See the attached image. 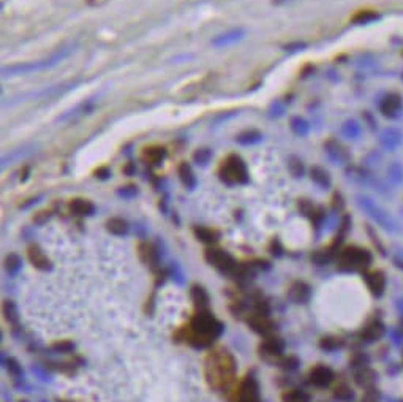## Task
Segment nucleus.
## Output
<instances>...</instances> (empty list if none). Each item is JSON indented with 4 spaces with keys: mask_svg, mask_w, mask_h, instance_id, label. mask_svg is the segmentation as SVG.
Masks as SVG:
<instances>
[{
    "mask_svg": "<svg viewBox=\"0 0 403 402\" xmlns=\"http://www.w3.org/2000/svg\"><path fill=\"white\" fill-rule=\"evenodd\" d=\"M221 323L211 312L206 309H199V312L191 318L187 342L196 347H206L221 333Z\"/></svg>",
    "mask_w": 403,
    "mask_h": 402,
    "instance_id": "obj_1",
    "label": "nucleus"
},
{
    "mask_svg": "<svg viewBox=\"0 0 403 402\" xmlns=\"http://www.w3.org/2000/svg\"><path fill=\"white\" fill-rule=\"evenodd\" d=\"M71 53V48H63V50L54 53L47 59L37 60V62H27V63H19V65H11L4 68V76H16V75H27L34 72H41L46 68H53L57 63H60L68 54Z\"/></svg>",
    "mask_w": 403,
    "mask_h": 402,
    "instance_id": "obj_2",
    "label": "nucleus"
},
{
    "mask_svg": "<svg viewBox=\"0 0 403 402\" xmlns=\"http://www.w3.org/2000/svg\"><path fill=\"white\" fill-rule=\"evenodd\" d=\"M220 176L228 184H244L248 179V173L244 160L237 155H230L226 160H223V163L220 167Z\"/></svg>",
    "mask_w": 403,
    "mask_h": 402,
    "instance_id": "obj_3",
    "label": "nucleus"
},
{
    "mask_svg": "<svg viewBox=\"0 0 403 402\" xmlns=\"http://www.w3.org/2000/svg\"><path fill=\"white\" fill-rule=\"evenodd\" d=\"M372 263V255L370 252L359 249V247H346L338 253V266L342 269L351 271V269H367L368 265Z\"/></svg>",
    "mask_w": 403,
    "mask_h": 402,
    "instance_id": "obj_4",
    "label": "nucleus"
},
{
    "mask_svg": "<svg viewBox=\"0 0 403 402\" xmlns=\"http://www.w3.org/2000/svg\"><path fill=\"white\" fill-rule=\"evenodd\" d=\"M206 262L209 265H212L214 268H217L218 271L221 272H228V274H236V269H237V263L234 262L233 256L228 253V252H224L221 249H207L206 253Z\"/></svg>",
    "mask_w": 403,
    "mask_h": 402,
    "instance_id": "obj_5",
    "label": "nucleus"
},
{
    "mask_svg": "<svg viewBox=\"0 0 403 402\" xmlns=\"http://www.w3.org/2000/svg\"><path fill=\"white\" fill-rule=\"evenodd\" d=\"M359 203H361L362 209H365V211L368 212V216L372 217L376 223H380L383 228L391 230V231H395L397 230L395 220L388 212H386L383 207H380L378 204H375L372 200H368V198H361Z\"/></svg>",
    "mask_w": 403,
    "mask_h": 402,
    "instance_id": "obj_6",
    "label": "nucleus"
},
{
    "mask_svg": "<svg viewBox=\"0 0 403 402\" xmlns=\"http://www.w3.org/2000/svg\"><path fill=\"white\" fill-rule=\"evenodd\" d=\"M309 379H310V382L315 385V387L324 388V387H328V385H331V382L334 380V372L331 371L328 366L318 364L310 371Z\"/></svg>",
    "mask_w": 403,
    "mask_h": 402,
    "instance_id": "obj_7",
    "label": "nucleus"
},
{
    "mask_svg": "<svg viewBox=\"0 0 403 402\" xmlns=\"http://www.w3.org/2000/svg\"><path fill=\"white\" fill-rule=\"evenodd\" d=\"M364 279L368 285V290L372 292L375 296H381L386 287V279L381 271H370L364 274Z\"/></svg>",
    "mask_w": 403,
    "mask_h": 402,
    "instance_id": "obj_8",
    "label": "nucleus"
},
{
    "mask_svg": "<svg viewBox=\"0 0 403 402\" xmlns=\"http://www.w3.org/2000/svg\"><path fill=\"white\" fill-rule=\"evenodd\" d=\"M248 323L253 328V331L260 333L263 336H270V333L273 331V323L267 318L266 314H261V312L251 315L250 320H248Z\"/></svg>",
    "mask_w": 403,
    "mask_h": 402,
    "instance_id": "obj_9",
    "label": "nucleus"
},
{
    "mask_svg": "<svg viewBox=\"0 0 403 402\" xmlns=\"http://www.w3.org/2000/svg\"><path fill=\"white\" fill-rule=\"evenodd\" d=\"M380 108H381V112L386 117H395L397 112L401 108V99L395 93H389L383 99Z\"/></svg>",
    "mask_w": 403,
    "mask_h": 402,
    "instance_id": "obj_10",
    "label": "nucleus"
},
{
    "mask_svg": "<svg viewBox=\"0 0 403 402\" xmlns=\"http://www.w3.org/2000/svg\"><path fill=\"white\" fill-rule=\"evenodd\" d=\"M260 350H261V355H264V357L279 358L282 350H283V342L273 336H266V339L263 341Z\"/></svg>",
    "mask_w": 403,
    "mask_h": 402,
    "instance_id": "obj_11",
    "label": "nucleus"
},
{
    "mask_svg": "<svg viewBox=\"0 0 403 402\" xmlns=\"http://www.w3.org/2000/svg\"><path fill=\"white\" fill-rule=\"evenodd\" d=\"M29 260H30V263L34 265L35 268L43 269V271L44 269H49V266H51L49 258H47V256L43 253V250L37 244H32L29 247Z\"/></svg>",
    "mask_w": 403,
    "mask_h": 402,
    "instance_id": "obj_12",
    "label": "nucleus"
},
{
    "mask_svg": "<svg viewBox=\"0 0 403 402\" xmlns=\"http://www.w3.org/2000/svg\"><path fill=\"white\" fill-rule=\"evenodd\" d=\"M239 402H260L258 385L253 379H248L239 391Z\"/></svg>",
    "mask_w": 403,
    "mask_h": 402,
    "instance_id": "obj_13",
    "label": "nucleus"
},
{
    "mask_svg": "<svg viewBox=\"0 0 403 402\" xmlns=\"http://www.w3.org/2000/svg\"><path fill=\"white\" fill-rule=\"evenodd\" d=\"M70 211L74 214V216H92L93 211H95V206L89 201V200H84V198H74L70 201L68 204Z\"/></svg>",
    "mask_w": 403,
    "mask_h": 402,
    "instance_id": "obj_14",
    "label": "nucleus"
},
{
    "mask_svg": "<svg viewBox=\"0 0 403 402\" xmlns=\"http://www.w3.org/2000/svg\"><path fill=\"white\" fill-rule=\"evenodd\" d=\"M138 253L141 256V260L149 265V266H154L158 260V253H157V249L150 244V243H141L139 247H138Z\"/></svg>",
    "mask_w": 403,
    "mask_h": 402,
    "instance_id": "obj_15",
    "label": "nucleus"
},
{
    "mask_svg": "<svg viewBox=\"0 0 403 402\" xmlns=\"http://www.w3.org/2000/svg\"><path fill=\"white\" fill-rule=\"evenodd\" d=\"M309 296H310V290H309V287L305 285L304 282H296V283H293L291 288H289V298H291L293 301H296V302L307 301Z\"/></svg>",
    "mask_w": 403,
    "mask_h": 402,
    "instance_id": "obj_16",
    "label": "nucleus"
},
{
    "mask_svg": "<svg viewBox=\"0 0 403 402\" xmlns=\"http://www.w3.org/2000/svg\"><path fill=\"white\" fill-rule=\"evenodd\" d=\"M383 333H384L383 325L380 323V321H373V323H370V325L362 331L361 337H362V341H365V342H372V341L380 339V337L383 336Z\"/></svg>",
    "mask_w": 403,
    "mask_h": 402,
    "instance_id": "obj_17",
    "label": "nucleus"
},
{
    "mask_svg": "<svg viewBox=\"0 0 403 402\" xmlns=\"http://www.w3.org/2000/svg\"><path fill=\"white\" fill-rule=\"evenodd\" d=\"M106 230L112 234L122 236V234H127V231H128V223H127V220H123L120 217H112L106 222Z\"/></svg>",
    "mask_w": 403,
    "mask_h": 402,
    "instance_id": "obj_18",
    "label": "nucleus"
},
{
    "mask_svg": "<svg viewBox=\"0 0 403 402\" xmlns=\"http://www.w3.org/2000/svg\"><path fill=\"white\" fill-rule=\"evenodd\" d=\"M242 35H244V32H242L240 29H237V30H230V32H226V34H223V35L217 37V38L212 41V44H214V46H226V44H231V43L239 41V40L242 38Z\"/></svg>",
    "mask_w": 403,
    "mask_h": 402,
    "instance_id": "obj_19",
    "label": "nucleus"
},
{
    "mask_svg": "<svg viewBox=\"0 0 403 402\" xmlns=\"http://www.w3.org/2000/svg\"><path fill=\"white\" fill-rule=\"evenodd\" d=\"M195 234L199 241H203V243L206 244H214L217 243V239H218V231L214 230V228H207V227H195Z\"/></svg>",
    "mask_w": 403,
    "mask_h": 402,
    "instance_id": "obj_20",
    "label": "nucleus"
},
{
    "mask_svg": "<svg viewBox=\"0 0 403 402\" xmlns=\"http://www.w3.org/2000/svg\"><path fill=\"white\" fill-rule=\"evenodd\" d=\"M190 295H191V299L193 302H195L199 309H204L207 302H209V295L207 292L204 290V288L201 285H193L191 287V290H190Z\"/></svg>",
    "mask_w": 403,
    "mask_h": 402,
    "instance_id": "obj_21",
    "label": "nucleus"
},
{
    "mask_svg": "<svg viewBox=\"0 0 403 402\" xmlns=\"http://www.w3.org/2000/svg\"><path fill=\"white\" fill-rule=\"evenodd\" d=\"M283 402H310L309 393H305L304 390H288L282 396Z\"/></svg>",
    "mask_w": 403,
    "mask_h": 402,
    "instance_id": "obj_22",
    "label": "nucleus"
},
{
    "mask_svg": "<svg viewBox=\"0 0 403 402\" xmlns=\"http://www.w3.org/2000/svg\"><path fill=\"white\" fill-rule=\"evenodd\" d=\"M165 157V149L163 148H149L144 151V160L150 165H158Z\"/></svg>",
    "mask_w": 403,
    "mask_h": 402,
    "instance_id": "obj_23",
    "label": "nucleus"
},
{
    "mask_svg": "<svg viewBox=\"0 0 403 402\" xmlns=\"http://www.w3.org/2000/svg\"><path fill=\"white\" fill-rule=\"evenodd\" d=\"M179 176H181V181L184 182V185L187 188H193V187H195V184H196L195 174H193L191 168L187 163H182L179 167Z\"/></svg>",
    "mask_w": 403,
    "mask_h": 402,
    "instance_id": "obj_24",
    "label": "nucleus"
},
{
    "mask_svg": "<svg viewBox=\"0 0 403 402\" xmlns=\"http://www.w3.org/2000/svg\"><path fill=\"white\" fill-rule=\"evenodd\" d=\"M373 380H375V374L367 367L361 369V371L356 374V383L361 385V387H368L370 383H373Z\"/></svg>",
    "mask_w": 403,
    "mask_h": 402,
    "instance_id": "obj_25",
    "label": "nucleus"
},
{
    "mask_svg": "<svg viewBox=\"0 0 403 402\" xmlns=\"http://www.w3.org/2000/svg\"><path fill=\"white\" fill-rule=\"evenodd\" d=\"M378 18V14L373 13V11H370V10H362L359 11L356 16L352 18L354 22H359V24H367V22H372Z\"/></svg>",
    "mask_w": 403,
    "mask_h": 402,
    "instance_id": "obj_26",
    "label": "nucleus"
},
{
    "mask_svg": "<svg viewBox=\"0 0 403 402\" xmlns=\"http://www.w3.org/2000/svg\"><path fill=\"white\" fill-rule=\"evenodd\" d=\"M312 179L315 181V182H318L319 185H322V187H328L329 185V174L324 171V170H321V168H313L312 170Z\"/></svg>",
    "mask_w": 403,
    "mask_h": 402,
    "instance_id": "obj_27",
    "label": "nucleus"
},
{
    "mask_svg": "<svg viewBox=\"0 0 403 402\" xmlns=\"http://www.w3.org/2000/svg\"><path fill=\"white\" fill-rule=\"evenodd\" d=\"M342 345H343L342 339H337V337H322V339L319 341V347L324 348V350H329V351L337 350Z\"/></svg>",
    "mask_w": 403,
    "mask_h": 402,
    "instance_id": "obj_28",
    "label": "nucleus"
},
{
    "mask_svg": "<svg viewBox=\"0 0 403 402\" xmlns=\"http://www.w3.org/2000/svg\"><path fill=\"white\" fill-rule=\"evenodd\" d=\"M334 396L337 399H340V400H348L351 397V390L346 387V385H338V387L335 388V391H334Z\"/></svg>",
    "mask_w": 403,
    "mask_h": 402,
    "instance_id": "obj_29",
    "label": "nucleus"
},
{
    "mask_svg": "<svg viewBox=\"0 0 403 402\" xmlns=\"http://www.w3.org/2000/svg\"><path fill=\"white\" fill-rule=\"evenodd\" d=\"M19 265H21V262H19V258L16 255H10V256H7V260H5V268L8 269V271H16L19 268Z\"/></svg>",
    "mask_w": 403,
    "mask_h": 402,
    "instance_id": "obj_30",
    "label": "nucleus"
},
{
    "mask_svg": "<svg viewBox=\"0 0 403 402\" xmlns=\"http://www.w3.org/2000/svg\"><path fill=\"white\" fill-rule=\"evenodd\" d=\"M280 364L285 369H296L297 367V360L294 357H288V358H283Z\"/></svg>",
    "mask_w": 403,
    "mask_h": 402,
    "instance_id": "obj_31",
    "label": "nucleus"
},
{
    "mask_svg": "<svg viewBox=\"0 0 403 402\" xmlns=\"http://www.w3.org/2000/svg\"><path fill=\"white\" fill-rule=\"evenodd\" d=\"M378 400H380V394L375 390H368L362 397V402H378Z\"/></svg>",
    "mask_w": 403,
    "mask_h": 402,
    "instance_id": "obj_32",
    "label": "nucleus"
},
{
    "mask_svg": "<svg viewBox=\"0 0 403 402\" xmlns=\"http://www.w3.org/2000/svg\"><path fill=\"white\" fill-rule=\"evenodd\" d=\"M4 311H5V314H7V318H10V320H13V318H16V312H14V305L10 302V301H7L5 302V305H4Z\"/></svg>",
    "mask_w": 403,
    "mask_h": 402,
    "instance_id": "obj_33",
    "label": "nucleus"
},
{
    "mask_svg": "<svg viewBox=\"0 0 403 402\" xmlns=\"http://www.w3.org/2000/svg\"><path fill=\"white\" fill-rule=\"evenodd\" d=\"M54 348H56L57 351H68V350L73 348V345H71L68 341H63V342H57V344H54Z\"/></svg>",
    "mask_w": 403,
    "mask_h": 402,
    "instance_id": "obj_34",
    "label": "nucleus"
},
{
    "mask_svg": "<svg viewBox=\"0 0 403 402\" xmlns=\"http://www.w3.org/2000/svg\"><path fill=\"white\" fill-rule=\"evenodd\" d=\"M7 364H8V371H11L13 374H21V367H19V364L16 363L14 360H8L7 361Z\"/></svg>",
    "mask_w": 403,
    "mask_h": 402,
    "instance_id": "obj_35",
    "label": "nucleus"
},
{
    "mask_svg": "<svg viewBox=\"0 0 403 402\" xmlns=\"http://www.w3.org/2000/svg\"><path fill=\"white\" fill-rule=\"evenodd\" d=\"M96 174H100V176H98V178L105 179V178H108V174H109V171H108V170H105V168H102V170H98V171H96Z\"/></svg>",
    "mask_w": 403,
    "mask_h": 402,
    "instance_id": "obj_36",
    "label": "nucleus"
},
{
    "mask_svg": "<svg viewBox=\"0 0 403 402\" xmlns=\"http://www.w3.org/2000/svg\"><path fill=\"white\" fill-rule=\"evenodd\" d=\"M400 308H401V311H403V301H400Z\"/></svg>",
    "mask_w": 403,
    "mask_h": 402,
    "instance_id": "obj_37",
    "label": "nucleus"
},
{
    "mask_svg": "<svg viewBox=\"0 0 403 402\" xmlns=\"http://www.w3.org/2000/svg\"><path fill=\"white\" fill-rule=\"evenodd\" d=\"M277 2H288V0H277Z\"/></svg>",
    "mask_w": 403,
    "mask_h": 402,
    "instance_id": "obj_38",
    "label": "nucleus"
},
{
    "mask_svg": "<svg viewBox=\"0 0 403 402\" xmlns=\"http://www.w3.org/2000/svg\"><path fill=\"white\" fill-rule=\"evenodd\" d=\"M59 402H65V400H59Z\"/></svg>",
    "mask_w": 403,
    "mask_h": 402,
    "instance_id": "obj_39",
    "label": "nucleus"
}]
</instances>
